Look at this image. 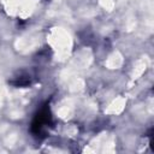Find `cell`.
Listing matches in <instances>:
<instances>
[{
	"instance_id": "obj_1",
	"label": "cell",
	"mask_w": 154,
	"mask_h": 154,
	"mask_svg": "<svg viewBox=\"0 0 154 154\" xmlns=\"http://www.w3.org/2000/svg\"><path fill=\"white\" fill-rule=\"evenodd\" d=\"M49 120H51L49 111H48L47 108H43V109L36 116V118H35V120H34V123H32V130H34V132H36V134L41 132V131L48 125Z\"/></svg>"
}]
</instances>
